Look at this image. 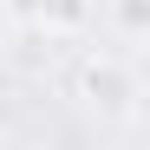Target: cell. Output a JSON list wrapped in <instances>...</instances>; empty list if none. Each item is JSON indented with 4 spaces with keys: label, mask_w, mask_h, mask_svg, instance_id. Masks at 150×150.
<instances>
[{
    "label": "cell",
    "mask_w": 150,
    "mask_h": 150,
    "mask_svg": "<svg viewBox=\"0 0 150 150\" xmlns=\"http://www.w3.org/2000/svg\"><path fill=\"white\" fill-rule=\"evenodd\" d=\"M79 91L91 98V105L117 111V105H124V98H131L137 85H131V72H124V65H117L111 52H91V59H85V72H79Z\"/></svg>",
    "instance_id": "1"
},
{
    "label": "cell",
    "mask_w": 150,
    "mask_h": 150,
    "mask_svg": "<svg viewBox=\"0 0 150 150\" xmlns=\"http://www.w3.org/2000/svg\"><path fill=\"white\" fill-rule=\"evenodd\" d=\"M33 20L52 26V33H79L91 20V0H33Z\"/></svg>",
    "instance_id": "2"
},
{
    "label": "cell",
    "mask_w": 150,
    "mask_h": 150,
    "mask_svg": "<svg viewBox=\"0 0 150 150\" xmlns=\"http://www.w3.org/2000/svg\"><path fill=\"white\" fill-rule=\"evenodd\" d=\"M7 33H13V7L0 0V39H7Z\"/></svg>",
    "instance_id": "3"
}]
</instances>
